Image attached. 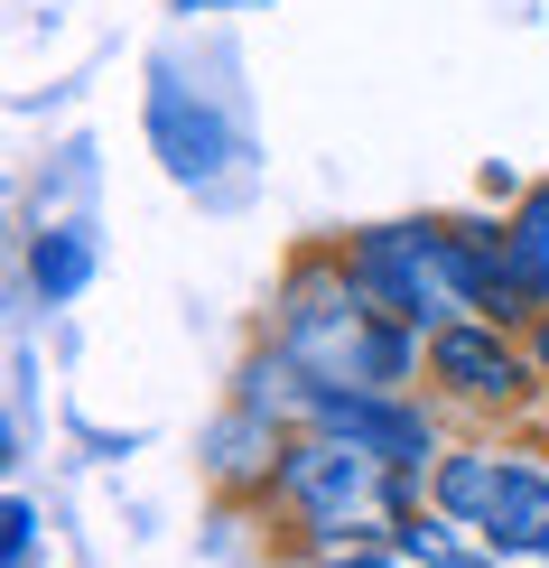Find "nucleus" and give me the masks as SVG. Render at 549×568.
<instances>
[{"label":"nucleus","instance_id":"6","mask_svg":"<svg viewBox=\"0 0 549 568\" xmlns=\"http://www.w3.org/2000/svg\"><path fill=\"white\" fill-rule=\"evenodd\" d=\"M307 419L336 429V438H354V447H373V457H428V429L410 410L364 400V392H336V383H307Z\"/></svg>","mask_w":549,"mask_h":568},{"label":"nucleus","instance_id":"12","mask_svg":"<svg viewBox=\"0 0 549 568\" xmlns=\"http://www.w3.org/2000/svg\"><path fill=\"white\" fill-rule=\"evenodd\" d=\"M540 373H549V317H540Z\"/></svg>","mask_w":549,"mask_h":568},{"label":"nucleus","instance_id":"4","mask_svg":"<svg viewBox=\"0 0 549 568\" xmlns=\"http://www.w3.org/2000/svg\"><path fill=\"white\" fill-rule=\"evenodd\" d=\"M466 243H475V290H485L494 317H531V307H549V186L521 205V224H504L494 243L466 233Z\"/></svg>","mask_w":549,"mask_h":568},{"label":"nucleus","instance_id":"2","mask_svg":"<svg viewBox=\"0 0 549 568\" xmlns=\"http://www.w3.org/2000/svg\"><path fill=\"white\" fill-rule=\"evenodd\" d=\"M382 307H289V364H307L317 383H400L410 373V345L392 326H373Z\"/></svg>","mask_w":549,"mask_h":568},{"label":"nucleus","instance_id":"7","mask_svg":"<svg viewBox=\"0 0 549 568\" xmlns=\"http://www.w3.org/2000/svg\"><path fill=\"white\" fill-rule=\"evenodd\" d=\"M428 373H438V383H457L466 400H504V392H521V364H512V345L494 336V326H438Z\"/></svg>","mask_w":549,"mask_h":568},{"label":"nucleus","instance_id":"3","mask_svg":"<svg viewBox=\"0 0 549 568\" xmlns=\"http://www.w3.org/2000/svg\"><path fill=\"white\" fill-rule=\"evenodd\" d=\"M279 494H289L317 531H345L354 513L373 504V447H354V438H336V429L298 438L289 457H279Z\"/></svg>","mask_w":549,"mask_h":568},{"label":"nucleus","instance_id":"13","mask_svg":"<svg viewBox=\"0 0 549 568\" xmlns=\"http://www.w3.org/2000/svg\"><path fill=\"white\" fill-rule=\"evenodd\" d=\"M336 568H382V559H336Z\"/></svg>","mask_w":549,"mask_h":568},{"label":"nucleus","instance_id":"5","mask_svg":"<svg viewBox=\"0 0 549 568\" xmlns=\"http://www.w3.org/2000/svg\"><path fill=\"white\" fill-rule=\"evenodd\" d=\"M150 140H159V159H169L177 178H214L224 169V122H214L205 103H186V84L159 65L150 75Z\"/></svg>","mask_w":549,"mask_h":568},{"label":"nucleus","instance_id":"1","mask_svg":"<svg viewBox=\"0 0 549 568\" xmlns=\"http://www.w3.org/2000/svg\"><path fill=\"white\" fill-rule=\"evenodd\" d=\"M354 290H364L382 317H447V307H485L475 290V243L457 224H392V233H364L354 243Z\"/></svg>","mask_w":549,"mask_h":568},{"label":"nucleus","instance_id":"10","mask_svg":"<svg viewBox=\"0 0 549 568\" xmlns=\"http://www.w3.org/2000/svg\"><path fill=\"white\" fill-rule=\"evenodd\" d=\"M494 485H504V466H494V457H447V476H438V504H447V513H466V523H485Z\"/></svg>","mask_w":549,"mask_h":568},{"label":"nucleus","instance_id":"11","mask_svg":"<svg viewBox=\"0 0 549 568\" xmlns=\"http://www.w3.org/2000/svg\"><path fill=\"white\" fill-rule=\"evenodd\" d=\"M29 540H38V513L10 494V531H0V550H10V559H29Z\"/></svg>","mask_w":549,"mask_h":568},{"label":"nucleus","instance_id":"8","mask_svg":"<svg viewBox=\"0 0 549 568\" xmlns=\"http://www.w3.org/2000/svg\"><path fill=\"white\" fill-rule=\"evenodd\" d=\"M475 531H485L494 550H549V485L531 466H504V485H494V504H485Z\"/></svg>","mask_w":549,"mask_h":568},{"label":"nucleus","instance_id":"9","mask_svg":"<svg viewBox=\"0 0 549 568\" xmlns=\"http://www.w3.org/2000/svg\"><path fill=\"white\" fill-rule=\"evenodd\" d=\"M29 280H38V298H75L84 280H93V243H84L75 224L38 233V252H29Z\"/></svg>","mask_w":549,"mask_h":568}]
</instances>
